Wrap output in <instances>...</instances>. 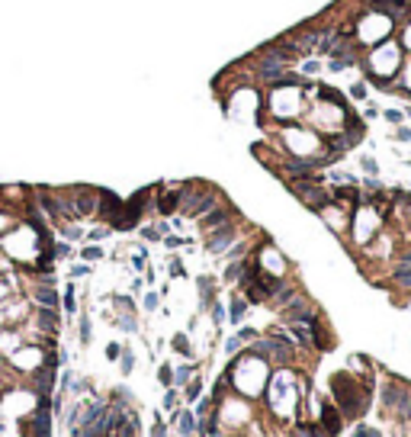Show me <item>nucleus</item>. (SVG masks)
<instances>
[{
  "label": "nucleus",
  "instance_id": "obj_11",
  "mask_svg": "<svg viewBox=\"0 0 411 437\" xmlns=\"http://www.w3.org/2000/svg\"><path fill=\"white\" fill-rule=\"evenodd\" d=\"M200 299H203V309H209L212 302H215V283L212 280H206V277H200Z\"/></svg>",
  "mask_w": 411,
  "mask_h": 437
},
{
  "label": "nucleus",
  "instance_id": "obj_32",
  "mask_svg": "<svg viewBox=\"0 0 411 437\" xmlns=\"http://www.w3.org/2000/svg\"><path fill=\"white\" fill-rule=\"evenodd\" d=\"M363 170L376 177V170H379V167H376V161H373V158H363Z\"/></svg>",
  "mask_w": 411,
  "mask_h": 437
},
{
  "label": "nucleus",
  "instance_id": "obj_27",
  "mask_svg": "<svg viewBox=\"0 0 411 437\" xmlns=\"http://www.w3.org/2000/svg\"><path fill=\"white\" fill-rule=\"evenodd\" d=\"M350 97L353 100H363V97H366V84H353L350 87Z\"/></svg>",
  "mask_w": 411,
  "mask_h": 437
},
{
  "label": "nucleus",
  "instance_id": "obj_28",
  "mask_svg": "<svg viewBox=\"0 0 411 437\" xmlns=\"http://www.w3.org/2000/svg\"><path fill=\"white\" fill-rule=\"evenodd\" d=\"M65 309L74 312V286H68V290H65Z\"/></svg>",
  "mask_w": 411,
  "mask_h": 437
},
{
  "label": "nucleus",
  "instance_id": "obj_36",
  "mask_svg": "<svg viewBox=\"0 0 411 437\" xmlns=\"http://www.w3.org/2000/svg\"><path fill=\"white\" fill-rule=\"evenodd\" d=\"M170 277H183V264L180 261H170Z\"/></svg>",
  "mask_w": 411,
  "mask_h": 437
},
{
  "label": "nucleus",
  "instance_id": "obj_30",
  "mask_svg": "<svg viewBox=\"0 0 411 437\" xmlns=\"http://www.w3.org/2000/svg\"><path fill=\"white\" fill-rule=\"evenodd\" d=\"M106 357H109V360H119V357H122V347H119V344H109V347H106Z\"/></svg>",
  "mask_w": 411,
  "mask_h": 437
},
{
  "label": "nucleus",
  "instance_id": "obj_34",
  "mask_svg": "<svg viewBox=\"0 0 411 437\" xmlns=\"http://www.w3.org/2000/svg\"><path fill=\"white\" fill-rule=\"evenodd\" d=\"M386 119H389V122H402V119H405V116H402L399 109H386Z\"/></svg>",
  "mask_w": 411,
  "mask_h": 437
},
{
  "label": "nucleus",
  "instance_id": "obj_3",
  "mask_svg": "<svg viewBox=\"0 0 411 437\" xmlns=\"http://www.w3.org/2000/svg\"><path fill=\"white\" fill-rule=\"evenodd\" d=\"M122 203L126 200H119L113 190H97V213L103 216V222L113 225L116 218H119V213H122Z\"/></svg>",
  "mask_w": 411,
  "mask_h": 437
},
{
  "label": "nucleus",
  "instance_id": "obj_23",
  "mask_svg": "<svg viewBox=\"0 0 411 437\" xmlns=\"http://www.w3.org/2000/svg\"><path fill=\"white\" fill-rule=\"evenodd\" d=\"M209 312H212V322H215V325L225 318V305H222V302H212V305H209Z\"/></svg>",
  "mask_w": 411,
  "mask_h": 437
},
{
  "label": "nucleus",
  "instance_id": "obj_38",
  "mask_svg": "<svg viewBox=\"0 0 411 437\" xmlns=\"http://www.w3.org/2000/svg\"><path fill=\"white\" fill-rule=\"evenodd\" d=\"M55 254H58V257H68V254H71V248H68V244H55Z\"/></svg>",
  "mask_w": 411,
  "mask_h": 437
},
{
  "label": "nucleus",
  "instance_id": "obj_2",
  "mask_svg": "<svg viewBox=\"0 0 411 437\" xmlns=\"http://www.w3.org/2000/svg\"><path fill=\"white\" fill-rule=\"evenodd\" d=\"M148 196H151V190H141V193H135L129 203H122V213H119V218L113 222V228H119V231L135 228V225H138V218H141V213H145Z\"/></svg>",
  "mask_w": 411,
  "mask_h": 437
},
{
  "label": "nucleus",
  "instance_id": "obj_24",
  "mask_svg": "<svg viewBox=\"0 0 411 437\" xmlns=\"http://www.w3.org/2000/svg\"><path fill=\"white\" fill-rule=\"evenodd\" d=\"M122 373H126V376H129V373H132V366H135V357H132V351H126V354H122Z\"/></svg>",
  "mask_w": 411,
  "mask_h": 437
},
{
  "label": "nucleus",
  "instance_id": "obj_39",
  "mask_svg": "<svg viewBox=\"0 0 411 437\" xmlns=\"http://www.w3.org/2000/svg\"><path fill=\"white\" fill-rule=\"evenodd\" d=\"M395 139H402V142H411V129H399V132H395Z\"/></svg>",
  "mask_w": 411,
  "mask_h": 437
},
{
  "label": "nucleus",
  "instance_id": "obj_16",
  "mask_svg": "<svg viewBox=\"0 0 411 437\" xmlns=\"http://www.w3.org/2000/svg\"><path fill=\"white\" fill-rule=\"evenodd\" d=\"M157 379H161V386H174V366L170 364H161V370H157Z\"/></svg>",
  "mask_w": 411,
  "mask_h": 437
},
{
  "label": "nucleus",
  "instance_id": "obj_29",
  "mask_svg": "<svg viewBox=\"0 0 411 437\" xmlns=\"http://www.w3.org/2000/svg\"><path fill=\"white\" fill-rule=\"evenodd\" d=\"M164 408H177V392L174 389H167V395H164Z\"/></svg>",
  "mask_w": 411,
  "mask_h": 437
},
{
  "label": "nucleus",
  "instance_id": "obj_7",
  "mask_svg": "<svg viewBox=\"0 0 411 437\" xmlns=\"http://www.w3.org/2000/svg\"><path fill=\"white\" fill-rule=\"evenodd\" d=\"M174 425H177V431H180L183 437H190V434H196V415L190 412V408H183V412L174 415Z\"/></svg>",
  "mask_w": 411,
  "mask_h": 437
},
{
  "label": "nucleus",
  "instance_id": "obj_4",
  "mask_svg": "<svg viewBox=\"0 0 411 437\" xmlns=\"http://www.w3.org/2000/svg\"><path fill=\"white\" fill-rule=\"evenodd\" d=\"M376 228H379V216L369 206H363L353 216V235H357V241H369V235H376Z\"/></svg>",
  "mask_w": 411,
  "mask_h": 437
},
{
  "label": "nucleus",
  "instance_id": "obj_15",
  "mask_svg": "<svg viewBox=\"0 0 411 437\" xmlns=\"http://www.w3.org/2000/svg\"><path fill=\"white\" fill-rule=\"evenodd\" d=\"M170 347H174V351L180 354V357H190V341H187V334H174Z\"/></svg>",
  "mask_w": 411,
  "mask_h": 437
},
{
  "label": "nucleus",
  "instance_id": "obj_26",
  "mask_svg": "<svg viewBox=\"0 0 411 437\" xmlns=\"http://www.w3.org/2000/svg\"><path fill=\"white\" fill-rule=\"evenodd\" d=\"M244 344V341L241 338H238V334H235V338H228V341H225V351H228V354H235L238 351V347H241Z\"/></svg>",
  "mask_w": 411,
  "mask_h": 437
},
{
  "label": "nucleus",
  "instance_id": "obj_9",
  "mask_svg": "<svg viewBox=\"0 0 411 437\" xmlns=\"http://www.w3.org/2000/svg\"><path fill=\"white\" fill-rule=\"evenodd\" d=\"M321 421H325V431L328 434H338L341 431V418H338V412H334L331 405H321Z\"/></svg>",
  "mask_w": 411,
  "mask_h": 437
},
{
  "label": "nucleus",
  "instance_id": "obj_14",
  "mask_svg": "<svg viewBox=\"0 0 411 437\" xmlns=\"http://www.w3.org/2000/svg\"><path fill=\"white\" fill-rule=\"evenodd\" d=\"M193 376H196V366H193V364H180V366L174 370V382H190Z\"/></svg>",
  "mask_w": 411,
  "mask_h": 437
},
{
  "label": "nucleus",
  "instance_id": "obj_31",
  "mask_svg": "<svg viewBox=\"0 0 411 437\" xmlns=\"http://www.w3.org/2000/svg\"><path fill=\"white\" fill-rule=\"evenodd\" d=\"M238 338H241V341H254L257 331H254V328H241V331H238Z\"/></svg>",
  "mask_w": 411,
  "mask_h": 437
},
{
  "label": "nucleus",
  "instance_id": "obj_21",
  "mask_svg": "<svg viewBox=\"0 0 411 437\" xmlns=\"http://www.w3.org/2000/svg\"><path fill=\"white\" fill-rule=\"evenodd\" d=\"M80 344H90V318L80 315Z\"/></svg>",
  "mask_w": 411,
  "mask_h": 437
},
{
  "label": "nucleus",
  "instance_id": "obj_6",
  "mask_svg": "<svg viewBox=\"0 0 411 437\" xmlns=\"http://www.w3.org/2000/svg\"><path fill=\"white\" fill-rule=\"evenodd\" d=\"M231 216H235V209H228V206H212L206 216H200V228H203V231H215V228H222V225H228Z\"/></svg>",
  "mask_w": 411,
  "mask_h": 437
},
{
  "label": "nucleus",
  "instance_id": "obj_33",
  "mask_svg": "<svg viewBox=\"0 0 411 437\" xmlns=\"http://www.w3.org/2000/svg\"><path fill=\"white\" fill-rule=\"evenodd\" d=\"M151 434H154V437H164V434H167V431H164V421H161V418H154V428H151Z\"/></svg>",
  "mask_w": 411,
  "mask_h": 437
},
{
  "label": "nucleus",
  "instance_id": "obj_8",
  "mask_svg": "<svg viewBox=\"0 0 411 437\" xmlns=\"http://www.w3.org/2000/svg\"><path fill=\"white\" fill-rule=\"evenodd\" d=\"M180 209V190H170V193H164L161 200H157V213L161 216H170Z\"/></svg>",
  "mask_w": 411,
  "mask_h": 437
},
{
  "label": "nucleus",
  "instance_id": "obj_35",
  "mask_svg": "<svg viewBox=\"0 0 411 437\" xmlns=\"http://www.w3.org/2000/svg\"><path fill=\"white\" fill-rule=\"evenodd\" d=\"M164 244H167V248H180V244H183V238H177V235H167V238H164Z\"/></svg>",
  "mask_w": 411,
  "mask_h": 437
},
{
  "label": "nucleus",
  "instance_id": "obj_10",
  "mask_svg": "<svg viewBox=\"0 0 411 437\" xmlns=\"http://www.w3.org/2000/svg\"><path fill=\"white\" fill-rule=\"evenodd\" d=\"M244 315H248V299H231V305H228V318H231V325H241V322H244Z\"/></svg>",
  "mask_w": 411,
  "mask_h": 437
},
{
  "label": "nucleus",
  "instance_id": "obj_12",
  "mask_svg": "<svg viewBox=\"0 0 411 437\" xmlns=\"http://www.w3.org/2000/svg\"><path fill=\"white\" fill-rule=\"evenodd\" d=\"M36 299H39V305H45V309H55V305H58V292H55L52 286H36Z\"/></svg>",
  "mask_w": 411,
  "mask_h": 437
},
{
  "label": "nucleus",
  "instance_id": "obj_19",
  "mask_svg": "<svg viewBox=\"0 0 411 437\" xmlns=\"http://www.w3.org/2000/svg\"><path fill=\"white\" fill-rule=\"evenodd\" d=\"M200 392H203V379H193L187 386V402H196V399H200Z\"/></svg>",
  "mask_w": 411,
  "mask_h": 437
},
{
  "label": "nucleus",
  "instance_id": "obj_13",
  "mask_svg": "<svg viewBox=\"0 0 411 437\" xmlns=\"http://www.w3.org/2000/svg\"><path fill=\"white\" fill-rule=\"evenodd\" d=\"M244 264H248V261H231L228 267H225V273H222L225 283H238V280H241V273H244Z\"/></svg>",
  "mask_w": 411,
  "mask_h": 437
},
{
  "label": "nucleus",
  "instance_id": "obj_17",
  "mask_svg": "<svg viewBox=\"0 0 411 437\" xmlns=\"http://www.w3.org/2000/svg\"><path fill=\"white\" fill-rule=\"evenodd\" d=\"M395 39H399V45H402V49H411V19H408V23L399 29V36H395Z\"/></svg>",
  "mask_w": 411,
  "mask_h": 437
},
{
  "label": "nucleus",
  "instance_id": "obj_25",
  "mask_svg": "<svg viewBox=\"0 0 411 437\" xmlns=\"http://www.w3.org/2000/svg\"><path fill=\"white\" fill-rule=\"evenodd\" d=\"M206 415H212V402H209V399L196 405V418H200V421H206Z\"/></svg>",
  "mask_w": 411,
  "mask_h": 437
},
{
  "label": "nucleus",
  "instance_id": "obj_40",
  "mask_svg": "<svg viewBox=\"0 0 411 437\" xmlns=\"http://www.w3.org/2000/svg\"><path fill=\"white\" fill-rule=\"evenodd\" d=\"M103 235H106V228H93V231H90V241H100Z\"/></svg>",
  "mask_w": 411,
  "mask_h": 437
},
{
  "label": "nucleus",
  "instance_id": "obj_20",
  "mask_svg": "<svg viewBox=\"0 0 411 437\" xmlns=\"http://www.w3.org/2000/svg\"><path fill=\"white\" fill-rule=\"evenodd\" d=\"M141 305H145L148 312H154L157 305H161V292H145V302H141Z\"/></svg>",
  "mask_w": 411,
  "mask_h": 437
},
{
  "label": "nucleus",
  "instance_id": "obj_1",
  "mask_svg": "<svg viewBox=\"0 0 411 437\" xmlns=\"http://www.w3.org/2000/svg\"><path fill=\"white\" fill-rule=\"evenodd\" d=\"M215 203H218V193L212 187H203V183H187V187H180V209H183V216H190V218L206 216Z\"/></svg>",
  "mask_w": 411,
  "mask_h": 437
},
{
  "label": "nucleus",
  "instance_id": "obj_37",
  "mask_svg": "<svg viewBox=\"0 0 411 437\" xmlns=\"http://www.w3.org/2000/svg\"><path fill=\"white\" fill-rule=\"evenodd\" d=\"M87 273H90V267H87V264H80V267L71 270V277H87Z\"/></svg>",
  "mask_w": 411,
  "mask_h": 437
},
{
  "label": "nucleus",
  "instance_id": "obj_22",
  "mask_svg": "<svg viewBox=\"0 0 411 437\" xmlns=\"http://www.w3.org/2000/svg\"><path fill=\"white\" fill-rule=\"evenodd\" d=\"M318 71H321V61H318V58L302 61V74H318Z\"/></svg>",
  "mask_w": 411,
  "mask_h": 437
},
{
  "label": "nucleus",
  "instance_id": "obj_18",
  "mask_svg": "<svg viewBox=\"0 0 411 437\" xmlns=\"http://www.w3.org/2000/svg\"><path fill=\"white\" fill-rule=\"evenodd\" d=\"M80 257H84V261H100V257H103V248H97V244H87V248L80 251Z\"/></svg>",
  "mask_w": 411,
  "mask_h": 437
},
{
  "label": "nucleus",
  "instance_id": "obj_5",
  "mask_svg": "<svg viewBox=\"0 0 411 437\" xmlns=\"http://www.w3.org/2000/svg\"><path fill=\"white\" fill-rule=\"evenodd\" d=\"M231 241H235V225L231 222L215 228V231H206V251H212V254H222Z\"/></svg>",
  "mask_w": 411,
  "mask_h": 437
}]
</instances>
